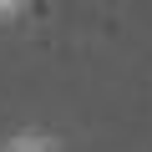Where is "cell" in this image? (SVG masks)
Returning a JSON list of instances; mask_svg holds the SVG:
<instances>
[{"mask_svg": "<svg viewBox=\"0 0 152 152\" xmlns=\"http://www.w3.org/2000/svg\"><path fill=\"white\" fill-rule=\"evenodd\" d=\"M26 5H31V0H0V20H15Z\"/></svg>", "mask_w": 152, "mask_h": 152, "instance_id": "obj_2", "label": "cell"}, {"mask_svg": "<svg viewBox=\"0 0 152 152\" xmlns=\"http://www.w3.org/2000/svg\"><path fill=\"white\" fill-rule=\"evenodd\" d=\"M0 152H61V142L46 137V132H15V137L0 142Z\"/></svg>", "mask_w": 152, "mask_h": 152, "instance_id": "obj_1", "label": "cell"}]
</instances>
